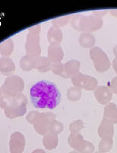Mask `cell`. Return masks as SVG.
I'll list each match as a JSON object with an SVG mask.
<instances>
[{
  "label": "cell",
  "instance_id": "cell-36",
  "mask_svg": "<svg viewBox=\"0 0 117 153\" xmlns=\"http://www.w3.org/2000/svg\"><path fill=\"white\" fill-rule=\"evenodd\" d=\"M113 54H114V55H115L116 58H117V45L115 46V47H114V48H113Z\"/></svg>",
  "mask_w": 117,
  "mask_h": 153
},
{
  "label": "cell",
  "instance_id": "cell-18",
  "mask_svg": "<svg viewBox=\"0 0 117 153\" xmlns=\"http://www.w3.org/2000/svg\"><path fill=\"white\" fill-rule=\"evenodd\" d=\"M20 68L24 71H30L36 68V58L26 54L20 60Z\"/></svg>",
  "mask_w": 117,
  "mask_h": 153
},
{
  "label": "cell",
  "instance_id": "cell-19",
  "mask_svg": "<svg viewBox=\"0 0 117 153\" xmlns=\"http://www.w3.org/2000/svg\"><path fill=\"white\" fill-rule=\"evenodd\" d=\"M96 42L94 35L91 33H81L79 37V43L85 48H92Z\"/></svg>",
  "mask_w": 117,
  "mask_h": 153
},
{
  "label": "cell",
  "instance_id": "cell-30",
  "mask_svg": "<svg viewBox=\"0 0 117 153\" xmlns=\"http://www.w3.org/2000/svg\"><path fill=\"white\" fill-rule=\"evenodd\" d=\"M39 114H40V113L39 111H36V110L29 112L28 113V115L26 116V120L29 123L33 125L35 121H36L37 119H38V117H39Z\"/></svg>",
  "mask_w": 117,
  "mask_h": 153
},
{
  "label": "cell",
  "instance_id": "cell-35",
  "mask_svg": "<svg viewBox=\"0 0 117 153\" xmlns=\"http://www.w3.org/2000/svg\"><path fill=\"white\" fill-rule=\"evenodd\" d=\"M32 153H45V152H44V150L40 149H35V151L32 152Z\"/></svg>",
  "mask_w": 117,
  "mask_h": 153
},
{
  "label": "cell",
  "instance_id": "cell-34",
  "mask_svg": "<svg viewBox=\"0 0 117 153\" xmlns=\"http://www.w3.org/2000/svg\"><path fill=\"white\" fill-rule=\"evenodd\" d=\"M110 14H112L113 16L117 17V10L116 9H113V10H110Z\"/></svg>",
  "mask_w": 117,
  "mask_h": 153
},
{
  "label": "cell",
  "instance_id": "cell-27",
  "mask_svg": "<svg viewBox=\"0 0 117 153\" xmlns=\"http://www.w3.org/2000/svg\"><path fill=\"white\" fill-rule=\"evenodd\" d=\"M72 16H66L64 17H60L54 19L52 20V25L53 26L57 27V28H61V27L64 26L66 24L68 23V22L71 19Z\"/></svg>",
  "mask_w": 117,
  "mask_h": 153
},
{
  "label": "cell",
  "instance_id": "cell-6",
  "mask_svg": "<svg viewBox=\"0 0 117 153\" xmlns=\"http://www.w3.org/2000/svg\"><path fill=\"white\" fill-rule=\"evenodd\" d=\"M90 56L93 61L96 71L103 73L107 71L110 68V61L108 56L100 47L94 46L90 51Z\"/></svg>",
  "mask_w": 117,
  "mask_h": 153
},
{
  "label": "cell",
  "instance_id": "cell-17",
  "mask_svg": "<svg viewBox=\"0 0 117 153\" xmlns=\"http://www.w3.org/2000/svg\"><path fill=\"white\" fill-rule=\"evenodd\" d=\"M112 123H117V106L113 103H110L104 108L103 118Z\"/></svg>",
  "mask_w": 117,
  "mask_h": 153
},
{
  "label": "cell",
  "instance_id": "cell-24",
  "mask_svg": "<svg viewBox=\"0 0 117 153\" xmlns=\"http://www.w3.org/2000/svg\"><path fill=\"white\" fill-rule=\"evenodd\" d=\"M64 130V125L62 123L59 122L58 120H54L51 123L48 128V132L49 133L54 134V135H57L62 132Z\"/></svg>",
  "mask_w": 117,
  "mask_h": 153
},
{
  "label": "cell",
  "instance_id": "cell-10",
  "mask_svg": "<svg viewBox=\"0 0 117 153\" xmlns=\"http://www.w3.org/2000/svg\"><path fill=\"white\" fill-rule=\"evenodd\" d=\"M25 146V138L19 132H16L11 135L9 141V150L11 153H22Z\"/></svg>",
  "mask_w": 117,
  "mask_h": 153
},
{
  "label": "cell",
  "instance_id": "cell-29",
  "mask_svg": "<svg viewBox=\"0 0 117 153\" xmlns=\"http://www.w3.org/2000/svg\"><path fill=\"white\" fill-rule=\"evenodd\" d=\"M12 101V97H9L8 95H5V94H2L1 97H0V107L3 109L4 110L11 105Z\"/></svg>",
  "mask_w": 117,
  "mask_h": 153
},
{
  "label": "cell",
  "instance_id": "cell-23",
  "mask_svg": "<svg viewBox=\"0 0 117 153\" xmlns=\"http://www.w3.org/2000/svg\"><path fill=\"white\" fill-rule=\"evenodd\" d=\"M82 92L81 89L77 88L76 87H70L67 91V98L70 101L76 102L81 98Z\"/></svg>",
  "mask_w": 117,
  "mask_h": 153
},
{
  "label": "cell",
  "instance_id": "cell-25",
  "mask_svg": "<svg viewBox=\"0 0 117 153\" xmlns=\"http://www.w3.org/2000/svg\"><path fill=\"white\" fill-rule=\"evenodd\" d=\"M84 128V123L81 120H77L72 122L69 126V130L71 133H79Z\"/></svg>",
  "mask_w": 117,
  "mask_h": 153
},
{
  "label": "cell",
  "instance_id": "cell-1",
  "mask_svg": "<svg viewBox=\"0 0 117 153\" xmlns=\"http://www.w3.org/2000/svg\"><path fill=\"white\" fill-rule=\"evenodd\" d=\"M30 97L32 103L38 109L53 110L61 102V93L59 89L52 82L40 80L30 89Z\"/></svg>",
  "mask_w": 117,
  "mask_h": 153
},
{
  "label": "cell",
  "instance_id": "cell-11",
  "mask_svg": "<svg viewBox=\"0 0 117 153\" xmlns=\"http://www.w3.org/2000/svg\"><path fill=\"white\" fill-rule=\"evenodd\" d=\"M94 96L100 104L107 105L112 100L113 91L106 86H98L94 90Z\"/></svg>",
  "mask_w": 117,
  "mask_h": 153
},
{
  "label": "cell",
  "instance_id": "cell-5",
  "mask_svg": "<svg viewBox=\"0 0 117 153\" xmlns=\"http://www.w3.org/2000/svg\"><path fill=\"white\" fill-rule=\"evenodd\" d=\"M24 83L23 79L19 75H11L6 77L2 86V94L11 97L21 94L24 90Z\"/></svg>",
  "mask_w": 117,
  "mask_h": 153
},
{
  "label": "cell",
  "instance_id": "cell-32",
  "mask_svg": "<svg viewBox=\"0 0 117 153\" xmlns=\"http://www.w3.org/2000/svg\"><path fill=\"white\" fill-rule=\"evenodd\" d=\"M107 12H108V11H107V10H105V11H104V10H103V11H94V12H93V14L95 15V16H98V17L102 18L103 16H105Z\"/></svg>",
  "mask_w": 117,
  "mask_h": 153
},
{
  "label": "cell",
  "instance_id": "cell-28",
  "mask_svg": "<svg viewBox=\"0 0 117 153\" xmlns=\"http://www.w3.org/2000/svg\"><path fill=\"white\" fill-rule=\"evenodd\" d=\"M112 138H103L100 143V149L103 152H107L112 147Z\"/></svg>",
  "mask_w": 117,
  "mask_h": 153
},
{
  "label": "cell",
  "instance_id": "cell-3",
  "mask_svg": "<svg viewBox=\"0 0 117 153\" xmlns=\"http://www.w3.org/2000/svg\"><path fill=\"white\" fill-rule=\"evenodd\" d=\"M41 25H36L30 28L28 31L25 42V50L27 54L37 58L40 57L41 49L40 45Z\"/></svg>",
  "mask_w": 117,
  "mask_h": 153
},
{
  "label": "cell",
  "instance_id": "cell-16",
  "mask_svg": "<svg viewBox=\"0 0 117 153\" xmlns=\"http://www.w3.org/2000/svg\"><path fill=\"white\" fill-rule=\"evenodd\" d=\"M47 38L50 45H52V44L60 45V43L63 40V33L61 28L52 26L49 28L47 31Z\"/></svg>",
  "mask_w": 117,
  "mask_h": 153
},
{
  "label": "cell",
  "instance_id": "cell-26",
  "mask_svg": "<svg viewBox=\"0 0 117 153\" xmlns=\"http://www.w3.org/2000/svg\"><path fill=\"white\" fill-rule=\"evenodd\" d=\"M51 70L54 74L58 75V76H61L62 77L66 78L64 74V65L61 62L54 63V64H52Z\"/></svg>",
  "mask_w": 117,
  "mask_h": 153
},
{
  "label": "cell",
  "instance_id": "cell-8",
  "mask_svg": "<svg viewBox=\"0 0 117 153\" xmlns=\"http://www.w3.org/2000/svg\"><path fill=\"white\" fill-rule=\"evenodd\" d=\"M56 119V116L51 112L40 113L39 117L33 124L37 133L44 136L48 133V128L51 123Z\"/></svg>",
  "mask_w": 117,
  "mask_h": 153
},
{
  "label": "cell",
  "instance_id": "cell-13",
  "mask_svg": "<svg viewBox=\"0 0 117 153\" xmlns=\"http://www.w3.org/2000/svg\"><path fill=\"white\" fill-rule=\"evenodd\" d=\"M64 67V74L66 78L69 77L71 78L80 73L81 62L78 60H70L65 63Z\"/></svg>",
  "mask_w": 117,
  "mask_h": 153
},
{
  "label": "cell",
  "instance_id": "cell-20",
  "mask_svg": "<svg viewBox=\"0 0 117 153\" xmlns=\"http://www.w3.org/2000/svg\"><path fill=\"white\" fill-rule=\"evenodd\" d=\"M52 63L50 61L47 57H39L36 58V68L41 73H45L50 71L51 68Z\"/></svg>",
  "mask_w": 117,
  "mask_h": 153
},
{
  "label": "cell",
  "instance_id": "cell-37",
  "mask_svg": "<svg viewBox=\"0 0 117 153\" xmlns=\"http://www.w3.org/2000/svg\"><path fill=\"white\" fill-rule=\"evenodd\" d=\"M2 95V87H0V97Z\"/></svg>",
  "mask_w": 117,
  "mask_h": 153
},
{
  "label": "cell",
  "instance_id": "cell-7",
  "mask_svg": "<svg viewBox=\"0 0 117 153\" xmlns=\"http://www.w3.org/2000/svg\"><path fill=\"white\" fill-rule=\"evenodd\" d=\"M71 82L73 87L84 89L86 91H94L98 87V80L94 76L79 73L76 76L71 77Z\"/></svg>",
  "mask_w": 117,
  "mask_h": 153
},
{
  "label": "cell",
  "instance_id": "cell-21",
  "mask_svg": "<svg viewBox=\"0 0 117 153\" xmlns=\"http://www.w3.org/2000/svg\"><path fill=\"white\" fill-rule=\"evenodd\" d=\"M13 51H14V42L11 38L0 43V54L2 57H9V56H10L13 52Z\"/></svg>",
  "mask_w": 117,
  "mask_h": 153
},
{
  "label": "cell",
  "instance_id": "cell-4",
  "mask_svg": "<svg viewBox=\"0 0 117 153\" xmlns=\"http://www.w3.org/2000/svg\"><path fill=\"white\" fill-rule=\"evenodd\" d=\"M27 104H28V98L22 93L12 97L11 105L4 110L5 117L9 119L23 117L27 112Z\"/></svg>",
  "mask_w": 117,
  "mask_h": 153
},
{
  "label": "cell",
  "instance_id": "cell-2",
  "mask_svg": "<svg viewBox=\"0 0 117 153\" xmlns=\"http://www.w3.org/2000/svg\"><path fill=\"white\" fill-rule=\"evenodd\" d=\"M70 23L72 27L77 31L83 33H91L102 28L103 19L93 14L91 16L75 14L72 16Z\"/></svg>",
  "mask_w": 117,
  "mask_h": 153
},
{
  "label": "cell",
  "instance_id": "cell-22",
  "mask_svg": "<svg viewBox=\"0 0 117 153\" xmlns=\"http://www.w3.org/2000/svg\"><path fill=\"white\" fill-rule=\"evenodd\" d=\"M43 144L47 149H54L56 148L58 143V138L57 135L51 133H47L43 137Z\"/></svg>",
  "mask_w": 117,
  "mask_h": 153
},
{
  "label": "cell",
  "instance_id": "cell-15",
  "mask_svg": "<svg viewBox=\"0 0 117 153\" xmlns=\"http://www.w3.org/2000/svg\"><path fill=\"white\" fill-rule=\"evenodd\" d=\"M114 133L113 123L108 120L103 119L100 126L98 128V134L103 138H112Z\"/></svg>",
  "mask_w": 117,
  "mask_h": 153
},
{
  "label": "cell",
  "instance_id": "cell-12",
  "mask_svg": "<svg viewBox=\"0 0 117 153\" xmlns=\"http://www.w3.org/2000/svg\"><path fill=\"white\" fill-rule=\"evenodd\" d=\"M64 51L60 45L52 44L49 45L47 48V57L52 64L61 62L64 58Z\"/></svg>",
  "mask_w": 117,
  "mask_h": 153
},
{
  "label": "cell",
  "instance_id": "cell-14",
  "mask_svg": "<svg viewBox=\"0 0 117 153\" xmlns=\"http://www.w3.org/2000/svg\"><path fill=\"white\" fill-rule=\"evenodd\" d=\"M16 70V65L11 58L6 57H0V73L5 76H11Z\"/></svg>",
  "mask_w": 117,
  "mask_h": 153
},
{
  "label": "cell",
  "instance_id": "cell-33",
  "mask_svg": "<svg viewBox=\"0 0 117 153\" xmlns=\"http://www.w3.org/2000/svg\"><path fill=\"white\" fill-rule=\"evenodd\" d=\"M112 65H113V68L114 71H115L116 74H117V58H115V59L113 61Z\"/></svg>",
  "mask_w": 117,
  "mask_h": 153
},
{
  "label": "cell",
  "instance_id": "cell-31",
  "mask_svg": "<svg viewBox=\"0 0 117 153\" xmlns=\"http://www.w3.org/2000/svg\"><path fill=\"white\" fill-rule=\"evenodd\" d=\"M110 89L113 93L117 94V76H115L110 82Z\"/></svg>",
  "mask_w": 117,
  "mask_h": 153
},
{
  "label": "cell",
  "instance_id": "cell-9",
  "mask_svg": "<svg viewBox=\"0 0 117 153\" xmlns=\"http://www.w3.org/2000/svg\"><path fill=\"white\" fill-rule=\"evenodd\" d=\"M70 146L84 153H90L93 150V145L85 141L84 137L80 133H71L68 138Z\"/></svg>",
  "mask_w": 117,
  "mask_h": 153
}]
</instances>
